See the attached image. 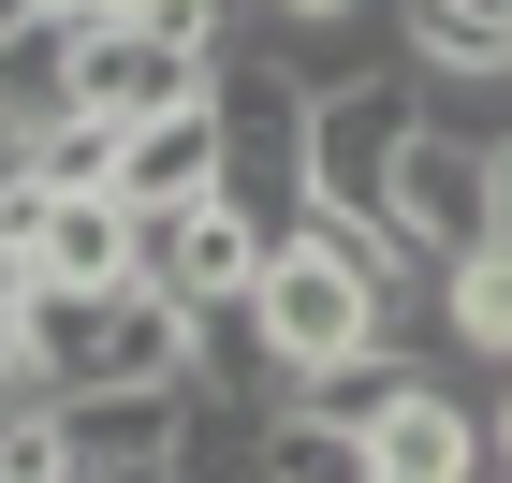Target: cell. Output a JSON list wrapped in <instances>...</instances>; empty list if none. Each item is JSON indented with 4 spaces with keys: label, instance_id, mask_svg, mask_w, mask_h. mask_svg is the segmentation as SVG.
Returning a JSON list of instances; mask_svg holds the SVG:
<instances>
[{
    "label": "cell",
    "instance_id": "cell-14",
    "mask_svg": "<svg viewBox=\"0 0 512 483\" xmlns=\"http://www.w3.org/2000/svg\"><path fill=\"white\" fill-rule=\"evenodd\" d=\"M132 176V132L118 118H44L30 132V191H118Z\"/></svg>",
    "mask_w": 512,
    "mask_h": 483
},
{
    "label": "cell",
    "instance_id": "cell-8",
    "mask_svg": "<svg viewBox=\"0 0 512 483\" xmlns=\"http://www.w3.org/2000/svg\"><path fill=\"white\" fill-rule=\"evenodd\" d=\"M74 483H176L191 469V396H74Z\"/></svg>",
    "mask_w": 512,
    "mask_h": 483
},
{
    "label": "cell",
    "instance_id": "cell-9",
    "mask_svg": "<svg viewBox=\"0 0 512 483\" xmlns=\"http://www.w3.org/2000/svg\"><path fill=\"white\" fill-rule=\"evenodd\" d=\"M366 454H381V483H483L498 469V440H483V410L454 396V381H410V396L366 425Z\"/></svg>",
    "mask_w": 512,
    "mask_h": 483
},
{
    "label": "cell",
    "instance_id": "cell-11",
    "mask_svg": "<svg viewBox=\"0 0 512 483\" xmlns=\"http://www.w3.org/2000/svg\"><path fill=\"white\" fill-rule=\"evenodd\" d=\"M439 337H454V352H483V366H512V235L469 249V264L439 279Z\"/></svg>",
    "mask_w": 512,
    "mask_h": 483
},
{
    "label": "cell",
    "instance_id": "cell-17",
    "mask_svg": "<svg viewBox=\"0 0 512 483\" xmlns=\"http://www.w3.org/2000/svg\"><path fill=\"white\" fill-rule=\"evenodd\" d=\"M30 293H44V279H30V235L0 220V308H30Z\"/></svg>",
    "mask_w": 512,
    "mask_h": 483
},
{
    "label": "cell",
    "instance_id": "cell-5",
    "mask_svg": "<svg viewBox=\"0 0 512 483\" xmlns=\"http://www.w3.org/2000/svg\"><path fill=\"white\" fill-rule=\"evenodd\" d=\"M132 220H147V249H132V279L161 293V308H249V293H264V264H278V235L264 220H249L235 191H205V205H132Z\"/></svg>",
    "mask_w": 512,
    "mask_h": 483
},
{
    "label": "cell",
    "instance_id": "cell-18",
    "mask_svg": "<svg viewBox=\"0 0 512 483\" xmlns=\"http://www.w3.org/2000/svg\"><path fill=\"white\" fill-rule=\"evenodd\" d=\"M30 15H74V30H103V15H147V0H30Z\"/></svg>",
    "mask_w": 512,
    "mask_h": 483
},
{
    "label": "cell",
    "instance_id": "cell-4",
    "mask_svg": "<svg viewBox=\"0 0 512 483\" xmlns=\"http://www.w3.org/2000/svg\"><path fill=\"white\" fill-rule=\"evenodd\" d=\"M249 322H264V352L293 366V396H308V381H337V366H366V352H395V308L366 293V264H337L322 235H278Z\"/></svg>",
    "mask_w": 512,
    "mask_h": 483
},
{
    "label": "cell",
    "instance_id": "cell-12",
    "mask_svg": "<svg viewBox=\"0 0 512 483\" xmlns=\"http://www.w3.org/2000/svg\"><path fill=\"white\" fill-rule=\"evenodd\" d=\"M264 483H381V454H366V425L278 410V425H264Z\"/></svg>",
    "mask_w": 512,
    "mask_h": 483
},
{
    "label": "cell",
    "instance_id": "cell-16",
    "mask_svg": "<svg viewBox=\"0 0 512 483\" xmlns=\"http://www.w3.org/2000/svg\"><path fill=\"white\" fill-rule=\"evenodd\" d=\"M15 205H30V118L0 103V220H15Z\"/></svg>",
    "mask_w": 512,
    "mask_h": 483
},
{
    "label": "cell",
    "instance_id": "cell-3",
    "mask_svg": "<svg viewBox=\"0 0 512 483\" xmlns=\"http://www.w3.org/2000/svg\"><path fill=\"white\" fill-rule=\"evenodd\" d=\"M308 74H278L264 44L235 30V59H220V191L264 220V235H308Z\"/></svg>",
    "mask_w": 512,
    "mask_h": 483
},
{
    "label": "cell",
    "instance_id": "cell-1",
    "mask_svg": "<svg viewBox=\"0 0 512 483\" xmlns=\"http://www.w3.org/2000/svg\"><path fill=\"white\" fill-rule=\"evenodd\" d=\"M30 366H44V410H74V396H191V308H161L147 279L30 293Z\"/></svg>",
    "mask_w": 512,
    "mask_h": 483
},
{
    "label": "cell",
    "instance_id": "cell-15",
    "mask_svg": "<svg viewBox=\"0 0 512 483\" xmlns=\"http://www.w3.org/2000/svg\"><path fill=\"white\" fill-rule=\"evenodd\" d=\"M381 0H264V30H366Z\"/></svg>",
    "mask_w": 512,
    "mask_h": 483
},
{
    "label": "cell",
    "instance_id": "cell-7",
    "mask_svg": "<svg viewBox=\"0 0 512 483\" xmlns=\"http://www.w3.org/2000/svg\"><path fill=\"white\" fill-rule=\"evenodd\" d=\"M15 235H30V279L44 293H118L132 249H147V220H132V191H30Z\"/></svg>",
    "mask_w": 512,
    "mask_h": 483
},
{
    "label": "cell",
    "instance_id": "cell-6",
    "mask_svg": "<svg viewBox=\"0 0 512 483\" xmlns=\"http://www.w3.org/2000/svg\"><path fill=\"white\" fill-rule=\"evenodd\" d=\"M395 235L425 249L439 279H454L469 249H498V147L425 118V147H410V176H395Z\"/></svg>",
    "mask_w": 512,
    "mask_h": 483
},
{
    "label": "cell",
    "instance_id": "cell-19",
    "mask_svg": "<svg viewBox=\"0 0 512 483\" xmlns=\"http://www.w3.org/2000/svg\"><path fill=\"white\" fill-rule=\"evenodd\" d=\"M483 440H498V469H512V366H498V410H483Z\"/></svg>",
    "mask_w": 512,
    "mask_h": 483
},
{
    "label": "cell",
    "instance_id": "cell-2",
    "mask_svg": "<svg viewBox=\"0 0 512 483\" xmlns=\"http://www.w3.org/2000/svg\"><path fill=\"white\" fill-rule=\"evenodd\" d=\"M425 147V74H352L308 103V220H395V176Z\"/></svg>",
    "mask_w": 512,
    "mask_h": 483
},
{
    "label": "cell",
    "instance_id": "cell-13",
    "mask_svg": "<svg viewBox=\"0 0 512 483\" xmlns=\"http://www.w3.org/2000/svg\"><path fill=\"white\" fill-rule=\"evenodd\" d=\"M0 103H15V118H74V15H30V30L0 44Z\"/></svg>",
    "mask_w": 512,
    "mask_h": 483
},
{
    "label": "cell",
    "instance_id": "cell-10",
    "mask_svg": "<svg viewBox=\"0 0 512 483\" xmlns=\"http://www.w3.org/2000/svg\"><path fill=\"white\" fill-rule=\"evenodd\" d=\"M118 191H132V205H205V191H220V103L132 132V176H118Z\"/></svg>",
    "mask_w": 512,
    "mask_h": 483
},
{
    "label": "cell",
    "instance_id": "cell-20",
    "mask_svg": "<svg viewBox=\"0 0 512 483\" xmlns=\"http://www.w3.org/2000/svg\"><path fill=\"white\" fill-rule=\"evenodd\" d=\"M498 235H512V132H498Z\"/></svg>",
    "mask_w": 512,
    "mask_h": 483
}]
</instances>
